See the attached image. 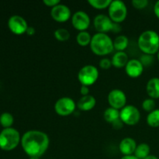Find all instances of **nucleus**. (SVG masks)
<instances>
[{"label": "nucleus", "mask_w": 159, "mask_h": 159, "mask_svg": "<svg viewBox=\"0 0 159 159\" xmlns=\"http://www.w3.org/2000/svg\"><path fill=\"white\" fill-rule=\"evenodd\" d=\"M147 124L152 127H159V109H156L148 113Z\"/></svg>", "instance_id": "5701e85b"}, {"label": "nucleus", "mask_w": 159, "mask_h": 159, "mask_svg": "<svg viewBox=\"0 0 159 159\" xmlns=\"http://www.w3.org/2000/svg\"><path fill=\"white\" fill-rule=\"evenodd\" d=\"M125 71L127 75L130 78H138L142 75L144 71V66L138 59L129 60L125 67Z\"/></svg>", "instance_id": "4468645a"}, {"label": "nucleus", "mask_w": 159, "mask_h": 159, "mask_svg": "<svg viewBox=\"0 0 159 159\" xmlns=\"http://www.w3.org/2000/svg\"><path fill=\"white\" fill-rule=\"evenodd\" d=\"M120 118L126 125L134 126L140 121L141 113L134 106L126 105L120 111Z\"/></svg>", "instance_id": "0eeeda50"}, {"label": "nucleus", "mask_w": 159, "mask_h": 159, "mask_svg": "<svg viewBox=\"0 0 159 159\" xmlns=\"http://www.w3.org/2000/svg\"><path fill=\"white\" fill-rule=\"evenodd\" d=\"M30 159H40V158H36V157H32V158H30Z\"/></svg>", "instance_id": "58836bf2"}, {"label": "nucleus", "mask_w": 159, "mask_h": 159, "mask_svg": "<svg viewBox=\"0 0 159 159\" xmlns=\"http://www.w3.org/2000/svg\"><path fill=\"white\" fill-rule=\"evenodd\" d=\"M138 45L144 54H156L159 51V34L151 30L144 31L138 37Z\"/></svg>", "instance_id": "f03ea898"}, {"label": "nucleus", "mask_w": 159, "mask_h": 159, "mask_svg": "<svg viewBox=\"0 0 159 159\" xmlns=\"http://www.w3.org/2000/svg\"><path fill=\"white\" fill-rule=\"evenodd\" d=\"M93 24H94L95 29L98 31V33L107 34L110 31H112L114 23L112 21L109 16L99 14L94 18Z\"/></svg>", "instance_id": "f8f14e48"}, {"label": "nucleus", "mask_w": 159, "mask_h": 159, "mask_svg": "<svg viewBox=\"0 0 159 159\" xmlns=\"http://www.w3.org/2000/svg\"><path fill=\"white\" fill-rule=\"evenodd\" d=\"M154 12H155V16L159 19V1L156 2L154 6Z\"/></svg>", "instance_id": "f704fd0d"}, {"label": "nucleus", "mask_w": 159, "mask_h": 159, "mask_svg": "<svg viewBox=\"0 0 159 159\" xmlns=\"http://www.w3.org/2000/svg\"><path fill=\"white\" fill-rule=\"evenodd\" d=\"M91 23V20L88 14L84 11H77L71 16V24L73 27L79 32L85 31Z\"/></svg>", "instance_id": "9d476101"}, {"label": "nucleus", "mask_w": 159, "mask_h": 159, "mask_svg": "<svg viewBox=\"0 0 159 159\" xmlns=\"http://www.w3.org/2000/svg\"><path fill=\"white\" fill-rule=\"evenodd\" d=\"M96 104V99L91 95L82 96L77 102V107L82 111H89L93 110Z\"/></svg>", "instance_id": "dca6fc26"}, {"label": "nucleus", "mask_w": 159, "mask_h": 159, "mask_svg": "<svg viewBox=\"0 0 159 159\" xmlns=\"http://www.w3.org/2000/svg\"><path fill=\"white\" fill-rule=\"evenodd\" d=\"M77 105L70 97H61L56 101L54 110L59 116H67L74 113Z\"/></svg>", "instance_id": "6e6552de"}, {"label": "nucleus", "mask_w": 159, "mask_h": 159, "mask_svg": "<svg viewBox=\"0 0 159 159\" xmlns=\"http://www.w3.org/2000/svg\"><path fill=\"white\" fill-rule=\"evenodd\" d=\"M150 146L146 143H141L137 146L134 155L138 159H144L148 155H150Z\"/></svg>", "instance_id": "6ab92c4d"}, {"label": "nucleus", "mask_w": 159, "mask_h": 159, "mask_svg": "<svg viewBox=\"0 0 159 159\" xmlns=\"http://www.w3.org/2000/svg\"><path fill=\"white\" fill-rule=\"evenodd\" d=\"M128 37L125 35L118 36L113 41V48L117 51H124V50L128 47Z\"/></svg>", "instance_id": "aec40b11"}, {"label": "nucleus", "mask_w": 159, "mask_h": 159, "mask_svg": "<svg viewBox=\"0 0 159 159\" xmlns=\"http://www.w3.org/2000/svg\"><path fill=\"white\" fill-rule=\"evenodd\" d=\"M138 146L136 141L131 138H125L120 141L119 149L124 155H133Z\"/></svg>", "instance_id": "2eb2a0df"}, {"label": "nucleus", "mask_w": 159, "mask_h": 159, "mask_svg": "<svg viewBox=\"0 0 159 159\" xmlns=\"http://www.w3.org/2000/svg\"><path fill=\"white\" fill-rule=\"evenodd\" d=\"M120 159H138V158L133 155H124V156H123Z\"/></svg>", "instance_id": "e433bc0d"}, {"label": "nucleus", "mask_w": 159, "mask_h": 159, "mask_svg": "<svg viewBox=\"0 0 159 159\" xmlns=\"http://www.w3.org/2000/svg\"><path fill=\"white\" fill-rule=\"evenodd\" d=\"M144 159H159V158H158V157L155 156V155H148V156L147 158H145Z\"/></svg>", "instance_id": "4c0bfd02"}, {"label": "nucleus", "mask_w": 159, "mask_h": 159, "mask_svg": "<svg viewBox=\"0 0 159 159\" xmlns=\"http://www.w3.org/2000/svg\"><path fill=\"white\" fill-rule=\"evenodd\" d=\"M140 61L143 65V66H149L152 65L154 61L153 55H149V54H144L142 57L140 58Z\"/></svg>", "instance_id": "cd10ccee"}, {"label": "nucleus", "mask_w": 159, "mask_h": 159, "mask_svg": "<svg viewBox=\"0 0 159 159\" xmlns=\"http://www.w3.org/2000/svg\"><path fill=\"white\" fill-rule=\"evenodd\" d=\"M124 123H123V121L121 120L120 118L118 120H116V121H114V122L112 124V126H113V127L114 129H116V130H120V129H121L123 127V125H124Z\"/></svg>", "instance_id": "2f4dec72"}, {"label": "nucleus", "mask_w": 159, "mask_h": 159, "mask_svg": "<svg viewBox=\"0 0 159 159\" xmlns=\"http://www.w3.org/2000/svg\"><path fill=\"white\" fill-rule=\"evenodd\" d=\"M92 36L87 31H82L77 34L76 37V41L79 45L82 47H86L90 45L92 40Z\"/></svg>", "instance_id": "4be33fe9"}, {"label": "nucleus", "mask_w": 159, "mask_h": 159, "mask_svg": "<svg viewBox=\"0 0 159 159\" xmlns=\"http://www.w3.org/2000/svg\"><path fill=\"white\" fill-rule=\"evenodd\" d=\"M99 79V70L96 66L92 65H85L79 70L78 79L82 85L90 86L96 82Z\"/></svg>", "instance_id": "39448f33"}, {"label": "nucleus", "mask_w": 159, "mask_h": 159, "mask_svg": "<svg viewBox=\"0 0 159 159\" xmlns=\"http://www.w3.org/2000/svg\"><path fill=\"white\" fill-rule=\"evenodd\" d=\"M8 26L12 34L16 35H22L26 34V30L29 26L23 17L18 15H14L9 19Z\"/></svg>", "instance_id": "9b49d317"}, {"label": "nucleus", "mask_w": 159, "mask_h": 159, "mask_svg": "<svg viewBox=\"0 0 159 159\" xmlns=\"http://www.w3.org/2000/svg\"><path fill=\"white\" fill-rule=\"evenodd\" d=\"M89 88L88 86H85V85H82L80 88V93L82 96H88L89 95Z\"/></svg>", "instance_id": "473e14b6"}, {"label": "nucleus", "mask_w": 159, "mask_h": 159, "mask_svg": "<svg viewBox=\"0 0 159 159\" xmlns=\"http://www.w3.org/2000/svg\"><path fill=\"white\" fill-rule=\"evenodd\" d=\"M109 17L115 23H120L125 20L127 16V8L120 0L112 1L108 8Z\"/></svg>", "instance_id": "423d86ee"}, {"label": "nucleus", "mask_w": 159, "mask_h": 159, "mask_svg": "<svg viewBox=\"0 0 159 159\" xmlns=\"http://www.w3.org/2000/svg\"><path fill=\"white\" fill-rule=\"evenodd\" d=\"M155 105H156L155 104V101L153 99L149 98V99H146L143 101L142 108L144 111L151 113V112L155 110Z\"/></svg>", "instance_id": "bb28decb"}, {"label": "nucleus", "mask_w": 159, "mask_h": 159, "mask_svg": "<svg viewBox=\"0 0 159 159\" xmlns=\"http://www.w3.org/2000/svg\"><path fill=\"white\" fill-rule=\"evenodd\" d=\"M111 66H112L111 60L109 58H107V57H104V58L101 59L100 61H99V67H100L102 69L108 70L111 68Z\"/></svg>", "instance_id": "c756f323"}, {"label": "nucleus", "mask_w": 159, "mask_h": 159, "mask_svg": "<svg viewBox=\"0 0 159 159\" xmlns=\"http://www.w3.org/2000/svg\"><path fill=\"white\" fill-rule=\"evenodd\" d=\"M54 36L55 39H57L59 41L65 42L66 40H69L71 34H70L69 31L68 30L65 29V28H59V29H57L54 31Z\"/></svg>", "instance_id": "393cba45"}, {"label": "nucleus", "mask_w": 159, "mask_h": 159, "mask_svg": "<svg viewBox=\"0 0 159 159\" xmlns=\"http://www.w3.org/2000/svg\"><path fill=\"white\" fill-rule=\"evenodd\" d=\"M26 34L29 36H33L36 34V30L35 28L33 26H28L27 30H26Z\"/></svg>", "instance_id": "72a5a7b5"}, {"label": "nucleus", "mask_w": 159, "mask_h": 159, "mask_svg": "<svg viewBox=\"0 0 159 159\" xmlns=\"http://www.w3.org/2000/svg\"><path fill=\"white\" fill-rule=\"evenodd\" d=\"M14 118L11 113L5 112V113H2L0 116V124L2 127L6 128H10L12 127V125L13 124Z\"/></svg>", "instance_id": "b1692460"}, {"label": "nucleus", "mask_w": 159, "mask_h": 159, "mask_svg": "<svg viewBox=\"0 0 159 159\" xmlns=\"http://www.w3.org/2000/svg\"><path fill=\"white\" fill-rule=\"evenodd\" d=\"M120 30H121V26H120L119 23H114L112 31H113V32H115V33H119V32H120Z\"/></svg>", "instance_id": "c9c22d12"}, {"label": "nucleus", "mask_w": 159, "mask_h": 159, "mask_svg": "<svg viewBox=\"0 0 159 159\" xmlns=\"http://www.w3.org/2000/svg\"><path fill=\"white\" fill-rule=\"evenodd\" d=\"M89 4L96 9H104L109 8L112 0H89Z\"/></svg>", "instance_id": "a878e982"}, {"label": "nucleus", "mask_w": 159, "mask_h": 159, "mask_svg": "<svg viewBox=\"0 0 159 159\" xmlns=\"http://www.w3.org/2000/svg\"><path fill=\"white\" fill-rule=\"evenodd\" d=\"M132 5L136 9H142L148 5V0H133Z\"/></svg>", "instance_id": "c85d7f7f"}, {"label": "nucleus", "mask_w": 159, "mask_h": 159, "mask_svg": "<svg viewBox=\"0 0 159 159\" xmlns=\"http://www.w3.org/2000/svg\"><path fill=\"white\" fill-rule=\"evenodd\" d=\"M20 143L24 152L30 158H40L48 149L50 139L44 132L31 130L21 137Z\"/></svg>", "instance_id": "f257e3e1"}, {"label": "nucleus", "mask_w": 159, "mask_h": 159, "mask_svg": "<svg viewBox=\"0 0 159 159\" xmlns=\"http://www.w3.org/2000/svg\"><path fill=\"white\" fill-rule=\"evenodd\" d=\"M146 91L151 99H159V78H152L148 82Z\"/></svg>", "instance_id": "f3484780"}, {"label": "nucleus", "mask_w": 159, "mask_h": 159, "mask_svg": "<svg viewBox=\"0 0 159 159\" xmlns=\"http://www.w3.org/2000/svg\"><path fill=\"white\" fill-rule=\"evenodd\" d=\"M103 117L107 123L112 124L116 120L120 119V111L116 109L109 107L104 111Z\"/></svg>", "instance_id": "412c9836"}, {"label": "nucleus", "mask_w": 159, "mask_h": 159, "mask_svg": "<svg viewBox=\"0 0 159 159\" xmlns=\"http://www.w3.org/2000/svg\"><path fill=\"white\" fill-rule=\"evenodd\" d=\"M108 102L110 107L116 109V110H122L127 103V96L124 91L120 89H113L108 94Z\"/></svg>", "instance_id": "1a4fd4ad"}, {"label": "nucleus", "mask_w": 159, "mask_h": 159, "mask_svg": "<svg viewBox=\"0 0 159 159\" xmlns=\"http://www.w3.org/2000/svg\"><path fill=\"white\" fill-rule=\"evenodd\" d=\"M91 51L96 55L105 56L113 51V41L107 34L97 33L92 37L90 43Z\"/></svg>", "instance_id": "7ed1b4c3"}, {"label": "nucleus", "mask_w": 159, "mask_h": 159, "mask_svg": "<svg viewBox=\"0 0 159 159\" xmlns=\"http://www.w3.org/2000/svg\"><path fill=\"white\" fill-rule=\"evenodd\" d=\"M43 2L45 6H48V7H51V9H52L53 7L56 6L57 5L60 4L61 2L59 0H43Z\"/></svg>", "instance_id": "7c9ffc66"}, {"label": "nucleus", "mask_w": 159, "mask_h": 159, "mask_svg": "<svg viewBox=\"0 0 159 159\" xmlns=\"http://www.w3.org/2000/svg\"><path fill=\"white\" fill-rule=\"evenodd\" d=\"M21 142V137L15 128H6L0 133V148L9 152L15 149Z\"/></svg>", "instance_id": "20e7f679"}, {"label": "nucleus", "mask_w": 159, "mask_h": 159, "mask_svg": "<svg viewBox=\"0 0 159 159\" xmlns=\"http://www.w3.org/2000/svg\"><path fill=\"white\" fill-rule=\"evenodd\" d=\"M51 16L56 22L65 23L71 18V12L68 6L60 3L51 9Z\"/></svg>", "instance_id": "ddd939ff"}, {"label": "nucleus", "mask_w": 159, "mask_h": 159, "mask_svg": "<svg viewBox=\"0 0 159 159\" xmlns=\"http://www.w3.org/2000/svg\"><path fill=\"white\" fill-rule=\"evenodd\" d=\"M112 65L116 68H125L127 62L129 61L128 55L124 51H117L111 59Z\"/></svg>", "instance_id": "a211bd4d"}, {"label": "nucleus", "mask_w": 159, "mask_h": 159, "mask_svg": "<svg viewBox=\"0 0 159 159\" xmlns=\"http://www.w3.org/2000/svg\"><path fill=\"white\" fill-rule=\"evenodd\" d=\"M158 61H159V51L158 52Z\"/></svg>", "instance_id": "ea45409f"}]
</instances>
